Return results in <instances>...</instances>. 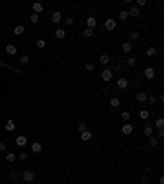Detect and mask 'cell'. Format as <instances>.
I'll list each match as a JSON object with an SVG mask.
<instances>
[{
  "mask_svg": "<svg viewBox=\"0 0 164 184\" xmlns=\"http://www.w3.org/2000/svg\"><path fill=\"white\" fill-rule=\"evenodd\" d=\"M131 132H133V125L130 123V122L121 127V133H123V135H131Z\"/></svg>",
  "mask_w": 164,
  "mask_h": 184,
  "instance_id": "obj_5",
  "label": "cell"
},
{
  "mask_svg": "<svg viewBox=\"0 0 164 184\" xmlns=\"http://www.w3.org/2000/svg\"><path fill=\"white\" fill-rule=\"evenodd\" d=\"M115 28H117V21H115L113 18H108V20L105 21V30H108V31H113Z\"/></svg>",
  "mask_w": 164,
  "mask_h": 184,
  "instance_id": "obj_3",
  "label": "cell"
},
{
  "mask_svg": "<svg viewBox=\"0 0 164 184\" xmlns=\"http://www.w3.org/2000/svg\"><path fill=\"white\" fill-rule=\"evenodd\" d=\"M110 105H112V107H115V109H117V107L120 105V100L117 99V97H112V99H110Z\"/></svg>",
  "mask_w": 164,
  "mask_h": 184,
  "instance_id": "obj_26",
  "label": "cell"
},
{
  "mask_svg": "<svg viewBox=\"0 0 164 184\" xmlns=\"http://www.w3.org/2000/svg\"><path fill=\"white\" fill-rule=\"evenodd\" d=\"M118 15H120V20H126V18H128V12H126V10H121Z\"/></svg>",
  "mask_w": 164,
  "mask_h": 184,
  "instance_id": "obj_32",
  "label": "cell"
},
{
  "mask_svg": "<svg viewBox=\"0 0 164 184\" xmlns=\"http://www.w3.org/2000/svg\"><path fill=\"white\" fill-rule=\"evenodd\" d=\"M126 63H128V66H135V64H136V59H135V58H128V61H126Z\"/></svg>",
  "mask_w": 164,
  "mask_h": 184,
  "instance_id": "obj_38",
  "label": "cell"
},
{
  "mask_svg": "<svg viewBox=\"0 0 164 184\" xmlns=\"http://www.w3.org/2000/svg\"><path fill=\"white\" fill-rule=\"evenodd\" d=\"M159 184H164V177H161V179H159Z\"/></svg>",
  "mask_w": 164,
  "mask_h": 184,
  "instance_id": "obj_45",
  "label": "cell"
},
{
  "mask_svg": "<svg viewBox=\"0 0 164 184\" xmlns=\"http://www.w3.org/2000/svg\"><path fill=\"white\" fill-rule=\"evenodd\" d=\"M30 20H31V23H38V21H39V15H38V13H31Z\"/></svg>",
  "mask_w": 164,
  "mask_h": 184,
  "instance_id": "obj_29",
  "label": "cell"
},
{
  "mask_svg": "<svg viewBox=\"0 0 164 184\" xmlns=\"http://www.w3.org/2000/svg\"><path fill=\"white\" fill-rule=\"evenodd\" d=\"M144 77L146 79H153L154 77V69L153 67H146V69H144Z\"/></svg>",
  "mask_w": 164,
  "mask_h": 184,
  "instance_id": "obj_9",
  "label": "cell"
},
{
  "mask_svg": "<svg viewBox=\"0 0 164 184\" xmlns=\"http://www.w3.org/2000/svg\"><path fill=\"white\" fill-rule=\"evenodd\" d=\"M120 71H121V67H120V64H117V66H115V72H117V74H118Z\"/></svg>",
  "mask_w": 164,
  "mask_h": 184,
  "instance_id": "obj_43",
  "label": "cell"
},
{
  "mask_svg": "<svg viewBox=\"0 0 164 184\" xmlns=\"http://www.w3.org/2000/svg\"><path fill=\"white\" fill-rule=\"evenodd\" d=\"M112 77H113V71L112 69H104L102 71V81H105V82H108V81H112Z\"/></svg>",
  "mask_w": 164,
  "mask_h": 184,
  "instance_id": "obj_2",
  "label": "cell"
},
{
  "mask_svg": "<svg viewBox=\"0 0 164 184\" xmlns=\"http://www.w3.org/2000/svg\"><path fill=\"white\" fill-rule=\"evenodd\" d=\"M94 67H95V66H94L92 63H87V64H86V71H87V72H92Z\"/></svg>",
  "mask_w": 164,
  "mask_h": 184,
  "instance_id": "obj_35",
  "label": "cell"
},
{
  "mask_svg": "<svg viewBox=\"0 0 164 184\" xmlns=\"http://www.w3.org/2000/svg\"><path fill=\"white\" fill-rule=\"evenodd\" d=\"M61 18H63V13H61V12H54L53 17H51V20H53V23H59Z\"/></svg>",
  "mask_w": 164,
  "mask_h": 184,
  "instance_id": "obj_11",
  "label": "cell"
},
{
  "mask_svg": "<svg viewBox=\"0 0 164 184\" xmlns=\"http://www.w3.org/2000/svg\"><path fill=\"white\" fill-rule=\"evenodd\" d=\"M23 31H25V26H23V25H16L15 30H13L15 35H23Z\"/></svg>",
  "mask_w": 164,
  "mask_h": 184,
  "instance_id": "obj_22",
  "label": "cell"
},
{
  "mask_svg": "<svg viewBox=\"0 0 164 184\" xmlns=\"http://www.w3.org/2000/svg\"><path fill=\"white\" fill-rule=\"evenodd\" d=\"M146 100H148V104H151V105H153V104L156 102V99H154V95H149V97H146Z\"/></svg>",
  "mask_w": 164,
  "mask_h": 184,
  "instance_id": "obj_39",
  "label": "cell"
},
{
  "mask_svg": "<svg viewBox=\"0 0 164 184\" xmlns=\"http://www.w3.org/2000/svg\"><path fill=\"white\" fill-rule=\"evenodd\" d=\"M131 43H123V46H121V51H123V53H126V54H128V53H131Z\"/></svg>",
  "mask_w": 164,
  "mask_h": 184,
  "instance_id": "obj_17",
  "label": "cell"
},
{
  "mask_svg": "<svg viewBox=\"0 0 164 184\" xmlns=\"http://www.w3.org/2000/svg\"><path fill=\"white\" fill-rule=\"evenodd\" d=\"M41 150H43V145H41V143H36V142H35V143L31 145V151H33V153H39Z\"/></svg>",
  "mask_w": 164,
  "mask_h": 184,
  "instance_id": "obj_15",
  "label": "cell"
},
{
  "mask_svg": "<svg viewBox=\"0 0 164 184\" xmlns=\"http://www.w3.org/2000/svg\"><path fill=\"white\" fill-rule=\"evenodd\" d=\"M2 63H3V61H2V58H0V64H2Z\"/></svg>",
  "mask_w": 164,
  "mask_h": 184,
  "instance_id": "obj_46",
  "label": "cell"
},
{
  "mask_svg": "<svg viewBox=\"0 0 164 184\" xmlns=\"http://www.w3.org/2000/svg\"><path fill=\"white\" fill-rule=\"evenodd\" d=\"M5 148H7V145H5V143H0V151H3Z\"/></svg>",
  "mask_w": 164,
  "mask_h": 184,
  "instance_id": "obj_44",
  "label": "cell"
},
{
  "mask_svg": "<svg viewBox=\"0 0 164 184\" xmlns=\"http://www.w3.org/2000/svg\"><path fill=\"white\" fill-rule=\"evenodd\" d=\"M84 36H86V38H92V36H94V30L92 28H86V30H84Z\"/></svg>",
  "mask_w": 164,
  "mask_h": 184,
  "instance_id": "obj_23",
  "label": "cell"
},
{
  "mask_svg": "<svg viewBox=\"0 0 164 184\" xmlns=\"http://www.w3.org/2000/svg\"><path fill=\"white\" fill-rule=\"evenodd\" d=\"M146 92H136V100L138 102H144V100H146Z\"/></svg>",
  "mask_w": 164,
  "mask_h": 184,
  "instance_id": "obj_16",
  "label": "cell"
},
{
  "mask_svg": "<svg viewBox=\"0 0 164 184\" xmlns=\"http://www.w3.org/2000/svg\"><path fill=\"white\" fill-rule=\"evenodd\" d=\"M121 118H123V120L126 122V123H128V122H130V118H131L130 112H126V110H125V112H121Z\"/></svg>",
  "mask_w": 164,
  "mask_h": 184,
  "instance_id": "obj_25",
  "label": "cell"
},
{
  "mask_svg": "<svg viewBox=\"0 0 164 184\" xmlns=\"http://www.w3.org/2000/svg\"><path fill=\"white\" fill-rule=\"evenodd\" d=\"M95 25H97V20H95V18L94 17H89L87 18V28H95Z\"/></svg>",
  "mask_w": 164,
  "mask_h": 184,
  "instance_id": "obj_14",
  "label": "cell"
},
{
  "mask_svg": "<svg viewBox=\"0 0 164 184\" xmlns=\"http://www.w3.org/2000/svg\"><path fill=\"white\" fill-rule=\"evenodd\" d=\"M139 38V33L138 31H131V35H130V40H133V41H136Z\"/></svg>",
  "mask_w": 164,
  "mask_h": 184,
  "instance_id": "obj_34",
  "label": "cell"
},
{
  "mask_svg": "<svg viewBox=\"0 0 164 184\" xmlns=\"http://www.w3.org/2000/svg\"><path fill=\"white\" fill-rule=\"evenodd\" d=\"M146 3H148L146 0H138V2H136V7H138V8H139V7H144Z\"/></svg>",
  "mask_w": 164,
  "mask_h": 184,
  "instance_id": "obj_36",
  "label": "cell"
},
{
  "mask_svg": "<svg viewBox=\"0 0 164 184\" xmlns=\"http://www.w3.org/2000/svg\"><path fill=\"white\" fill-rule=\"evenodd\" d=\"M157 135H159V138H164V130H157Z\"/></svg>",
  "mask_w": 164,
  "mask_h": 184,
  "instance_id": "obj_42",
  "label": "cell"
},
{
  "mask_svg": "<svg viewBox=\"0 0 164 184\" xmlns=\"http://www.w3.org/2000/svg\"><path fill=\"white\" fill-rule=\"evenodd\" d=\"M5 159H7V161H8V163H13V161H15V159H16V156L13 155V153H8V155H7V156H5Z\"/></svg>",
  "mask_w": 164,
  "mask_h": 184,
  "instance_id": "obj_27",
  "label": "cell"
},
{
  "mask_svg": "<svg viewBox=\"0 0 164 184\" xmlns=\"http://www.w3.org/2000/svg\"><path fill=\"white\" fill-rule=\"evenodd\" d=\"M156 127H157V130H162V127H164V120H162V118H157V120H156Z\"/></svg>",
  "mask_w": 164,
  "mask_h": 184,
  "instance_id": "obj_30",
  "label": "cell"
},
{
  "mask_svg": "<svg viewBox=\"0 0 164 184\" xmlns=\"http://www.w3.org/2000/svg\"><path fill=\"white\" fill-rule=\"evenodd\" d=\"M77 130H79V132H81V133H82V132H86V130H87V127H86V123H81V125H79V127H77Z\"/></svg>",
  "mask_w": 164,
  "mask_h": 184,
  "instance_id": "obj_37",
  "label": "cell"
},
{
  "mask_svg": "<svg viewBox=\"0 0 164 184\" xmlns=\"http://www.w3.org/2000/svg\"><path fill=\"white\" fill-rule=\"evenodd\" d=\"M154 54H156V48H154V46H151V48H148V50H146V56L153 58Z\"/></svg>",
  "mask_w": 164,
  "mask_h": 184,
  "instance_id": "obj_24",
  "label": "cell"
},
{
  "mask_svg": "<svg viewBox=\"0 0 164 184\" xmlns=\"http://www.w3.org/2000/svg\"><path fill=\"white\" fill-rule=\"evenodd\" d=\"M28 61H30V56H28V54H23V56H20V63H21V64H26Z\"/></svg>",
  "mask_w": 164,
  "mask_h": 184,
  "instance_id": "obj_31",
  "label": "cell"
},
{
  "mask_svg": "<svg viewBox=\"0 0 164 184\" xmlns=\"http://www.w3.org/2000/svg\"><path fill=\"white\" fill-rule=\"evenodd\" d=\"M128 17H133V18H139L141 17V12H139L138 7H131L130 12H128Z\"/></svg>",
  "mask_w": 164,
  "mask_h": 184,
  "instance_id": "obj_4",
  "label": "cell"
},
{
  "mask_svg": "<svg viewBox=\"0 0 164 184\" xmlns=\"http://www.w3.org/2000/svg\"><path fill=\"white\" fill-rule=\"evenodd\" d=\"M153 133H154V132H153V127L148 123L146 127H144V135H146V137H153Z\"/></svg>",
  "mask_w": 164,
  "mask_h": 184,
  "instance_id": "obj_20",
  "label": "cell"
},
{
  "mask_svg": "<svg viewBox=\"0 0 164 184\" xmlns=\"http://www.w3.org/2000/svg\"><path fill=\"white\" fill-rule=\"evenodd\" d=\"M149 145L151 146H157V145H159V140L154 138V137H149Z\"/></svg>",
  "mask_w": 164,
  "mask_h": 184,
  "instance_id": "obj_28",
  "label": "cell"
},
{
  "mask_svg": "<svg viewBox=\"0 0 164 184\" xmlns=\"http://www.w3.org/2000/svg\"><path fill=\"white\" fill-rule=\"evenodd\" d=\"M18 158H20L21 161H26V159H28V155H26V153H20V156H18Z\"/></svg>",
  "mask_w": 164,
  "mask_h": 184,
  "instance_id": "obj_40",
  "label": "cell"
},
{
  "mask_svg": "<svg viewBox=\"0 0 164 184\" xmlns=\"http://www.w3.org/2000/svg\"><path fill=\"white\" fill-rule=\"evenodd\" d=\"M54 35H56V38H58V40H63L64 36H66V31H64L63 28H58V30H56V33H54Z\"/></svg>",
  "mask_w": 164,
  "mask_h": 184,
  "instance_id": "obj_19",
  "label": "cell"
},
{
  "mask_svg": "<svg viewBox=\"0 0 164 184\" xmlns=\"http://www.w3.org/2000/svg\"><path fill=\"white\" fill-rule=\"evenodd\" d=\"M33 12H35V13H41V12H43V3H39V2H35L33 3Z\"/></svg>",
  "mask_w": 164,
  "mask_h": 184,
  "instance_id": "obj_8",
  "label": "cell"
},
{
  "mask_svg": "<svg viewBox=\"0 0 164 184\" xmlns=\"http://www.w3.org/2000/svg\"><path fill=\"white\" fill-rule=\"evenodd\" d=\"M66 25H69V26H71V25H74V18H72V17H69L67 20H66Z\"/></svg>",
  "mask_w": 164,
  "mask_h": 184,
  "instance_id": "obj_41",
  "label": "cell"
},
{
  "mask_svg": "<svg viewBox=\"0 0 164 184\" xmlns=\"http://www.w3.org/2000/svg\"><path fill=\"white\" fill-rule=\"evenodd\" d=\"M81 138H82V142H89V140L92 138V132H89V130L82 132V133H81Z\"/></svg>",
  "mask_w": 164,
  "mask_h": 184,
  "instance_id": "obj_10",
  "label": "cell"
},
{
  "mask_svg": "<svg viewBox=\"0 0 164 184\" xmlns=\"http://www.w3.org/2000/svg\"><path fill=\"white\" fill-rule=\"evenodd\" d=\"M13 130H15V122L8 120L7 123H5V132H13Z\"/></svg>",
  "mask_w": 164,
  "mask_h": 184,
  "instance_id": "obj_13",
  "label": "cell"
},
{
  "mask_svg": "<svg viewBox=\"0 0 164 184\" xmlns=\"http://www.w3.org/2000/svg\"><path fill=\"white\" fill-rule=\"evenodd\" d=\"M15 142H16V146H21V148H23V146H25V145L28 143V140H26V137L20 135V137H16V140H15Z\"/></svg>",
  "mask_w": 164,
  "mask_h": 184,
  "instance_id": "obj_7",
  "label": "cell"
},
{
  "mask_svg": "<svg viewBox=\"0 0 164 184\" xmlns=\"http://www.w3.org/2000/svg\"><path fill=\"white\" fill-rule=\"evenodd\" d=\"M5 51H7L10 56H13V54H16V46H15V45H7Z\"/></svg>",
  "mask_w": 164,
  "mask_h": 184,
  "instance_id": "obj_12",
  "label": "cell"
},
{
  "mask_svg": "<svg viewBox=\"0 0 164 184\" xmlns=\"http://www.w3.org/2000/svg\"><path fill=\"white\" fill-rule=\"evenodd\" d=\"M21 177H23V181L25 182H33L35 181V174H33V171H23L21 173Z\"/></svg>",
  "mask_w": 164,
  "mask_h": 184,
  "instance_id": "obj_1",
  "label": "cell"
},
{
  "mask_svg": "<svg viewBox=\"0 0 164 184\" xmlns=\"http://www.w3.org/2000/svg\"><path fill=\"white\" fill-rule=\"evenodd\" d=\"M99 61H100V64H108V61H110V56H108V54H100Z\"/></svg>",
  "mask_w": 164,
  "mask_h": 184,
  "instance_id": "obj_18",
  "label": "cell"
},
{
  "mask_svg": "<svg viewBox=\"0 0 164 184\" xmlns=\"http://www.w3.org/2000/svg\"><path fill=\"white\" fill-rule=\"evenodd\" d=\"M139 118L148 120L149 118V110H139Z\"/></svg>",
  "mask_w": 164,
  "mask_h": 184,
  "instance_id": "obj_21",
  "label": "cell"
},
{
  "mask_svg": "<svg viewBox=\"0 0 164 184\" xmlns=\"http://www.w3.org/2000/svg\"><path fill=\"white\" fill-rule=\"evenodd\" d=\"M117 85H118V89H126V87H128V79H126V77H120L117 81Z\"/></svg>",
  "mask_w": 164,
  "mask_h": 184,
  "instance_id": "obj_6",
  "label": "cell"
},
{
  "mask_svg": "<svg viewBox=\"0 0 164 184\" xmlns=\"http://www.w3.org/2000/svg\"><path fill=\"white\" fill-rule=\"evenodd\" d=\"M36 46H38L39 50H43V48L46 46V41L44 40H38V41H36Z\"/></svg>",
  "mask_w": 164,
  "mask_h": 184,
  "instance_id": "obj_33",
  "label": "cell"
}]
</instances>
